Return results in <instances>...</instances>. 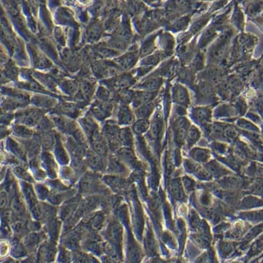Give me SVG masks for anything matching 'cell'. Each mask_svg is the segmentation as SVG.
Masks as SVG:
<instances>
[{"label": "cell", "instance_id": "obj_3", "mask_svg": "<svg viewBox=\"0 0 263 263\" xmlns=\"http://www.w3.org/2000/svg\"><path fill=\"white\" fill-rule=\"evenodd\" d=\"M7 197L4 191L0 193V209H3L7 203Z\"/></svg>", "mask_w": 263, "mask_h": 263}, {"label": "cell", "instance_id": "obj_1", "mask_svg": "<svg viewBox=\"0 0 263 263\" xmlns=\"http://www.w3.org/2000/svg\"><path fill=\"white\" fill-rule=\"evenodd\" d=\"M88 161H89V164L92 167H97L99 165L100 160H99V157L96 155V154L90 153L88 157Z\"/></svg>", "mask_w": 263, "mask_h": 263}, {"label": "cell", "instance_id": "obj_2", "mask_svg": "<svg viewBox=\"0 0 263 263\" xmlns=\"http://www.w3.org/2000/svg\"><path fill=\"white\" fill-rule=\"evenodd\" d=\"M13 209L18 213H21L24 210V204L19 198H16L13 201Z\"/></svg>", "mask_w": 263, "mask_h": 263}]
</instances>
